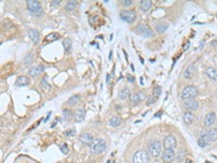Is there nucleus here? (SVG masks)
Listing matches in <instances>:
<instances>
[{
	"instance_id": "4c0bfd02",
	"label": "nucleus",
	"mask_w": 217,
	"mask_h": 163,
	"mask_svg": "<svg viewBox=\"0 0 217 163\" xmlns=\"http://www.w3.org/2000/svg\"><path fill=\"white\" fill-rule=\"evenodd\" d=\"M198 145H199V147H201V148H204V147H206V146L209 145V144H207V143H205L204 140H202V139L200 138L199 140H198Z\"/></svg>"
},
{
	"instance_id": "2f4dec72",
	"label": "nucleus",
	"mask_w": 217,
	"mask_h": 163,
	"mask_svg": "<svg viewBox=\"0 0 217 163\" xmlns=\"http://www.w3.org/2000/svg\"><path fill=\"white\" fill-rule=\"evenodd\" d=\"M41 87L45 89V90H48L50 88V84L47 82V76H45L44 79H41Z\"/></svg>"
},
{
	"instance_id": "423d86ee",
	"label": "nucleus",
	"mask_w": 217,
	"mask_h": 163,
	"mask_svg": "<svg viewBox=\"0 0 217 163\" xmlns=\"http://www.w3.org/2000/svg\"><path fill=\"white\" fill-rule=\"evenodd\" d=\"M119 18L126 23H134L137 18V13L135 10H122L119 13Z\"/></svg>"
},
{
	"instance_id": "a878e982",
	"label": "nucleus",
	"mask_w": 217,
	"mask_h": 163,
	"mask_svg": "<svg viewBox=\"0 0 217 163\" xmlns=\"http://www.w3.org/2000/svg\"><path fill=\"white\" fill-rule=\"evenodd\" d=\"M200 138H201L202 140H204L205 143H207L209 145V143H211V139H209V132L207 131H202L201 133H200Z\"/></svg>"
},
{
	"instance_id": "c756f323",
	"label": "nucleus",
	"mask_w": 217,
	"mask_h": 163,
	"mask_svg": "<svg viewBox=\"0 0 217 163\" xmlns=\"http://www.w3.org/2000/svg\"><path fill=\"white\" fill-rule=\"evenodd\" d=\"M63 117H64L65 120H71L72 117H74V114H73V112L71 110L64 109V110H63Z\"/></svg>"
},
{
	"instance_id": "c9c22d12",
	"label": "nucleus",
	"mask_w": 217,
	"mask_h": 163,
	"mask_svg": "<svg viewBox=\"0 0 217 163\" xmlns=\"http://www.w3.org/2000/svg\"><path fill=\"white\" fill-rule=\"evenodd\" d=\"M25 64H29V63H32L33 61V54L32 53H28L26 57H25Z\"/></svg>"
},
{
	"instance_id": "a211bd4d",
	"label": "nucleus",
	"mask_w": 217,
	"mask_h": 163,
	"mask_svg": "<svg viewBox=\"0 0 217 163\" xmlns=\"http://www.w3.org/2000/svg\"><path fill=\"white\" fill-rule=\"evenodd\" d=\"M123 120L121 117H119V115H115V117H112L110 119V121H109V124L111 125L112 127H117L119 126V125L122 124Z\"/></svg>"
},
{
	"instance_id": "b1692460",
	"label": "nucleus",
	"mask_w": 217,
	"mask_h": 163,
	"mask_svg": "<svg viewBox=\"0 0 217 163\" xmlns=\"http://www.w3.org/2000/svg\"><path fill=\"white\" fill-rule=\"evenodd\" d=\"M167 28H168V25H167L166 23H159V24L155 25V30H156V32L159 33V34L165 33L167 30Z\"/></svg>"
},
{
	"instance_id": "2eb2a0df",
	"label": "nucleus",
	"mask_w": 217,
	"mask_h": 163,
	"mask_svg": "<svg viewBox=\"0 0 217 163\" xmlns=\"http://www.w3.org/2000/svg\"><path fill=\"white\" fill-rule=\"evenodd\" d=\"M85 115H86V110L84 108L77 109L76 112L74 113V121L77 123L82 122V120L85 119Z\"/></svg>"
},
{
	"instance_id": "7c9ffc66",
	"label": "nucleus",
	"mask_w": 217,
	"mask_h": 163,
	"mask_svg": "<svg viewBox=\"0 0 217 163\" xmlns=\"http://www.w3.org/2000/svg\"><path fill=\"white\" fill-rule=\"evenodd\" d=\"M161 93H162V87L161 86H156L152 91V95L154 98H157V97L161 96Z\"/></svg>"
},
{
	"instance_id": "f257e3e1",
	"label": "nucleus",
	"mask_w": 217,
	"mask_h": 163,
	"mask_svg": "<svg viewBox=\"0 0 217 163\" xmlns=\"http://www.w3.org/2000/svg\"><path fill=\"white\" fill-rule=\"evenodd\" d=\"M162 147H163V144L160 140H157V139L151 140L148 144V153L150 155V157L157 158L162 152Z\"/></svg>"
},
{
	"instance_id": "20e7f679",
	"label": "nucleus",
	"mask_w": 217,
	"mask_h": 163,
	"mask_svg": "<svg viewBox=\"0 0 217 163\" xmlns=\"http://www.w3.org/2000/svg\"><path fill=\"white\" fill-rule=\"evenodd\" d=\"M198 88L193 85H188L181 91V98L183 100H189V99H194V97L198 96Z\"/></svg>"
},
{
	"instance_id": "e433bc0d",
	"label": "nucleus",
	"mask_w": 217,
	"mask_h": 163,
	"mask_svg": "<svg viewBox=\"0 0 217 163\" xmlns=\"http://www.w3.org/2000/svg\"><path fill=\"white\" fill-rule=\"evenodd\" d=\"M60 149L63 153H65V155H67L68 153V146L66 145V144H63V145L60 147Z\"/></svg>"
},
{
	"instance_id": "473e14b6",
	"label": "nucleus",
	"mask_w": 217,
	"mask_h": 163,
	"mask_svg": "<svg viewBox=\"0 0 217 163\" xmlns=\"http://www.w3.org/2000/svg\"><path fill=\"white\" fill-rule=\"evenodd\" d=\"M47 41H56V39H59V35L56 34V33H51V34H49L48 36H47Z\"/></svg>"
},
{
	"instance_id": "1a4fd4ad",
	"label": "nucleus",
	"mask_w": 217,
	"mask_h": 163,
	"mask_svg": "<svg viewBox=\"0 0 217 163\" xmlns=\"http://www.w3.org/2000/svg\"><path fill=\"white\" fill-rule=\"evenodd\" d=\"M163 146L165 149H174L177 146V140L175 136L173 135H167L163 140Z\"/></svg>"
},
{
	"instance_id": "6e6552de",
	"label": "nucleus",
	"mask_w": 217,
	"mask_h": 163,
	"mask_svg": "<svg viewBox=\"0 0 217 163\" xmlns=\"http://www.w3.org/2000/svg\"><path fill=\"white\" fill-rule=\"evenodd\" d=\"M176 155L174 149H164L162 152V160L165 163H172L175 160Z\"/></svg>"
},
{
	"instance_id": "f704fd0d",
	"label": "nucleus",
	"mask_w": 217,
	"mask_h": 163,
	"mask_svg": "<svg viewBox=\"0 0 217 163\" xmlns=\"http://www.w3.org/2000/svg\"><path fill=\"white\" fill-rule=\"evenodd\" d=\"M122 6L124 7H131L134 4V1L133 0H122Z\"/></svg>"
},
{
	"instance_id": "cd10ccee",
	"label": "nucleus",
	"mask_w": 217,
	"mask_h": 163,
	"mask_svg": "<svg viewBox=\"0 0 217 163\" xmlns=\"http://www.w3.org/2000/svg\"><path fill=\"white\" fill-rule=\"evenodd\" d=\"M209 139H211V141H214L217 139V129L216 128H211L209 129Z\"/></svg>"
},
{
	"instance_id": "f3484780",
	"label": "nucleus",
	"mask_w": 217,
	"mask_h": 163,
	"mask_svg": "<svg viewBox=\"0 0 217 163\" xmlns=\"http://www.w3.org/2000/svg\"><path fill=\"white\" fill-rule=\"evenodd\" d=\"M194 71H195L194 64H189L185 70V72H183V77L187 79H190L193 76V74H194Z\"/></svg>"
},
{
	"instance_id": "c85d7f7f",
	"label": "nucleus",
	"mask_w": 217,
	"mask_h": 163,
	"mask_svg": "<svg viewBox=\"0 0 217 163\" xmlns=\"http://www.w3.org/2000/svg\"><path fill=\"white\" fill-rule=\"evenodd\" d=\"M63 47H64L65 51L68 52L71 50V48H72V41L70 38H65L64 41H63Z\"/></svg>"
},
{
	"instance_id": "72a5a7b5",
	"label": "nucleus",
	"mask_w": 217,
	"mask_h": 163,
	"mask_svg": "<svg viewBox=\"0 0 217 163\" xmlns=\"http://www.w3.org/2000/svg\"><path fill=\"white\" fill-rule=\"evenodd\" d=\"M185 157H186V151L183 150V149H180V150H179V152H178V155H177L176 159L178 160L179 162H180V161H183V158H185Z\"/></svg>"
},
{
	"instance_id": "49530a36",
	"label": "nucleus",
	"mask_w": 217,
	"mask_h": 163,
	"mask_svg": "<svg viewBox=\"0 0 217 163\" xmlns=\"http://www.w3.org/2000/svg\"><path fill=\"white\" fill-rule=\"evenodd\" d=\"M186 163H193L192 160H190V159H187L186 160Z\"/></svg>"
},
{
	"instance_id": "9d476101",
	"label": "nucleus",
	"mask_w": 217,
	"mask_h": 163,
	"mask_svg": "<svg viewBox=\"0 0 217 163\" xmlns=\"http://www.w3.org/2000/svg\"><path fill=\"white\" fill-rule=\"evenodd\" d=\"M183 108L186 109L189 112H193V111H197L199 109V102H198L195 99H189V100H185L183 103Z\"/></svg>"
},
{
	"instance_id": "0eeeda50",
	"label": "nucleus",
	"mask_w": 217,
	"mask_h": 163,
	"mask_svg": "<svg viewBox=\"0 0 217 163\" xmlns=\"http://www.w3.org/2000/svg\"><path fill=\"white\" fill-rule=\"evenodd\" d=\"M135 30H136L137 34L141 35V36H143V37H152V36H154V32H153L150 27H148L147 25L142 24V23H141V24H139L138 26L136 27Z\"/></svg>"
},
{
	"instance_id": "6ab92c4d",
	"label": "nucleus",
	"mask_w": 217,
	"mask_h": 163,
	"mask_svg": "<svg viewBox=\"0 0 217 163\" xmlns=\"http://www.w3.org/2000/svg\"><path fill=\"white\" fill-rule=\"evenodd\" d=\"M152 7V1L151 0H142L140 1V9L143 12H147L148 10H150Z\"/></svg>"
},
{
	"instance_id": "9b49d317",
	"label": "nucleus",
	"mask_w": 217,
	"mask_h": 163,
	"mask_svg": "<svg viewBox=\"0 0 217 163\" xmlns=\"http://www.w3.org/2000/svg\"><path fill=\"white\" fill-rule=\"evenodd\" d=\"M78 140L81 141V144H82L84 146H91V145H93V140H95V138H93V134L82 133V134L79 135Z\"/></svg>"
},
{
	"instance_id": "f8f14e48",
	"label": "nucleus",
	"mask_w": 217,
	"mask_h": 163,
	"mask_svg": "<svg viewBox=\"0 0 217 163\" xmlns=\"http://www.w3.org/2000/svg\"><path fill=\"white\" fill-rule=\"evenodd\" d=\"M44 72H45V67L42 64H39V65H36V67L30 68V70L28 71V75L30 77H37L40 74H42Z\"/></svg>"
},
{
	"instance_id": "a19ab883",
	"label": "nucleus",
	"mask_w": 217,
	"mask_h": 163,
	"mask_svg": "<svg viewBox=\"0 0 217 163\" xmlns=\"http://www.w3.org/2000/svg\"><path fill=\"white\" fill-rule=\"evenodd\" d=\"M61 3V0H53L52 3H51V6H52V8H56V7H59Z\"/></svg>"
},
{
	"instance_id": "8fccbe9b",
	"label": "nucleus",
	"mask_w": 217,
	"mask_h": 163,
	"mask_svg": "<svg viewBox=\"0 0 217 163\" xmlns=\"http://www.w3.org/2000/svg\"><path fill=\"white\" fill-rule=\"evenodd\" d=\"M216 121H217V117H216Z\"/></svg>"
},
{
	"instance_id": "ddd939ff",
	"label": "nucleus",
	"mask_w": 217,
	"mask_h": 163,
	"mask_svg": "<svg viewBox=\"0 0 217 163\" xmlns=\"http://www.w3.org/2000/svg\"><path fill=\"white\" fill-rule=\"evenodd\" d=\"M216 117H217V115H216L215 112H209V113H207L206 117H205V119H204V124H205V126H206V127H211L212 125H213L214 123H215Z\"/></svg>"
},
{
	"instance_id": "412c9836",
	"label": "nucleus",
	"mask_w": 217,
	"mask_h": 163,
	"mask_svg": "<svg viewBox=\"0 0 217 163\" xmlns=\"http://www.w3.org/2000/svg\"><path fill=\"white\" fill-rule=\"evenodd\" d=\"M81 98H82V97H81V95H78V94H77V95L72 96V97H71V98L67 100L66 105H67V106H76L77 103H78L79 101H81Z\"/></svg>"
},
{
	"instance_id": "58836bf2",
	"label": "nucleus",
	"mask_w": 217,
	"mask_h": 163,
	"mask_svg": "<svg viewBox=\"0 0 217 163\" xmlns=\"http://www.w3.org/2000/svg\"><path fill=\"white\" fill-rule=\"evenodd\" d=\"M155 102V98L154 97H149V98H148V101H147V105L148 106H151V105H153V103Z\"/></svg>"
},
{
	"instance_id": "dca6fc26",
	"label": "nucleus",
	"mask_w": 217,
	"mask_h": 163,
	"mask_svg": "<svg viewBox=\"0 0 217 163\" xmlns=\"http://www.w3.org/2000/svg\"><path fill=\"white\" fill-rule=\"evenodd\" d=\"M131 96L130 94V89L128 88V87H123V88L119 90V98L121 99V100H126V99H129Z\"/></svg>"
},
{
	"instance_id": "bb28decb",
	"label": "nucleus",
	"mask_w": 217,
	"mask_h": 163,
	"mask_svg": "<svg viewBox=\"0 0 217 163\" xmlns=\"http://www.w3.org/2000/svg\"><path fill=\"white\" fill-rule=\"evenodd\" d=\"M77 6V2L76 1H68L66 4H65V10L66 11H73L75 10Z\"/></svg>"
},
{
	"instance_id": "39448f33",
	"label": "nucleus",
	"mask_w": 217,
	"mask_h": 163,
	"mask_svg": "<svg viewBox=\"0 0 217 163\" xmlns=\"http://www.w3.org/2000/svg\"><path fill=\"white\" fill-rule=\"evenodd\" d=\"M150 155L146 150H138L133 155V163H149Z\"/></svg>"
},
{
	"instance_id": "5701e85b",
	"label": "nucleus",
	"mask_w": 217,
	"mask_h": 163,
	"mask_svg": "<svg viewBox=\"0 0 217 163\" xmlns=\"http://www.w3.org/2000/svg\"><path fill=\"white\" fill-rule=\"evenodd\" d=\"M29 84V79L26 76H19L18 79H16V85L18 86H27Z\"/></svg>"
},
{
	"instance_id": "4be33fe9",
	"label": "nucleus",
	"mask_w": 217,
	"mask_h": 163,
	"mask_svg": "<svg viewBox=\"0 0 217 163\" xmlns=\"http://www.w3.org/2000/svg\"><path fill=\"white\" fill-rule=\"evenodd\" d=\"M206 74L211 79H213L214 82H217V70H216V68H209L206 70Z\"/></svg>"
},
{
	"instance_id": "79ce46f5",
	"label": "nucleus",
	"mask_w": 217,
	"mask_h": 163,
	"mask_svg": "<svg viewBox=\"0 0 217 163\" xmlns=\"http://www.w3.org/2000/svg\"><path fill=\"white\" fill-rule=\"evenodd\" d=\"M126 77H127V79H128V82H130V83H135V77H134L133 75L127 74V75H126Z\"/></svg>"
},
{
	"instance_id": "7ed1b4c3",
	"label": "nucleus",
	"mask_w": 217,
	"mask_h": 163,
	"mask_svg": "<svg viewBox=\"0 0 217 163\" xmlns=\"http://www.w3.org/2000/svg\"><path fill=\"white\" fill-rule=\"evenodd\" d=\"M27 9L29 11V13L32 15L35 16H39L42 14V7L39 1H36V0H28L26 2Z\"/></svg>"
},
{
	"instance_id": "ea45409f",
	"label": "nucleus",
	"mask_w": 217,
	"mask_h": 163,
	"mask_svg": "<svg viewBox=\"0 0 217 163\" xmlns=\"http://www.w3.org/2000/svg\"><path fill=\"white\" fill-rule=\"evenodd\" d=\"M64 134H65V136H67V137L68 136H73L75 134V129H67Z\"/></svg>"
},
{
	"instance_id": "37998d69",
	"label": "nucleus",
	"mask_w": 217,
	"mask_h": 163,
	"mask_svg": "<svg viewBox=\"0 0 217 163\" xmlns=\"http://www.w3.org/2000/svg\"><path fill=\"white\" fill-rule=\"evenodd\" d=\"M137 94H138L139 98H140V99H141V100H142V99H143V98H145V94H143V93H142V91H139V93H137Z\"/></svg>"
},
{
	"instance_id": "a18cd8bd",
	"label": "nucleus",
	"mask_w": 217,
	"mask_h": 163,
	"mask_svg": "<svg viewBox=\"0 0 217 163\" xmlns=\"http://www.w3.org/2000/svg\"><path fill=\"white\" fill-rule=\"evenodd\" d=\"M107 83L108 84H110L111 83V75L110 74H107Z\"/></svg>"
},
{
	"instance_id": "de8ad7c7",
	"label": "nucleus",
	"mask_w": 217,
	"mask_h": 163,
	"mask_svg": "<svg viewBox=\"0 0 217 163\" xmlns=\"http://www.w3.org/2000/svg\"><path fill=\"white\" fill-rule=\"evenodd\" d=\"M50 115H51V112H49L48 113V115H47V117H46V121H48V119L50 117Z\"/></svg>"
},
{
	"instance_id": "09e8293b",
	"label": "nucleus",
	"mask_w": 217,
	"mask_h": 163,
	"mask_svg": "<svg viewBox=\"0 0 217 163\" xmlns=\"http://www.w3.org/2000/svg\"><path fill=\"white\" fill-rule=\"evenodd\" d=\"M112 163H115V162H114V161H113V162H112Z\"/></svg>"
},
{
	"instance_id": "aec40b11",
	"label": "nucleus",
	"mask_w": 217,
	"mask_h": 163,
	"mask_svg": "<svg viewBox=\"0 0 217 163\" xmlns=\"http://www.w3.org/2000/svg\"><path fill=\"white\" fill-rule=\"evenodd\" d=\"M193 121H194V115L191 112H189V111H187V112L183 114V122L187 125H191L193 123Z\"/></svg>"
},
{
	"instance_id": "c03bdc74",
	"label": "nucleus",
	"mask_w": 217,
	"mask_h": 163,
	"mask_svg": "<svg viewBox=\"0 0 217 163\" xmlns=\"http://www.w3.org/2000/svg\"><path fill=\"white\" fill-rule=\"evenodd\" d=\"M211 45L213 47H217V39H214V41H211Z\"/></svg>"
},
{
	"instance_id": "393cba45",
	"label": "nucleus",
	"mask_w": 217,
	"mask_h": 163,
	"mask_svg": "<svg viewBox=\"0 0 217 163\" xmlns=\"http://www.w3.org/2000/svg\"><path fill=\"white\" fill-rule=\"evenodd\" d=\"M129 101H130V105L131 106H137L141 101V99L139 98L138 94H134V95L130 96V98H129Z\"/></svg>"
},
{
	"instance_id": "3c124183",
	"label": "nucleus",
	"mask_w": 217,
	"mask_h": 163,
	"mask_svg": "<svg viewBox=\"0 0 217 163\" xmlns=\"http://www.w3.org/2000/svg\"><path fill=\"white\" fill-rule=\"evenodd\" d=\"M216 129H217V127H216Z\"/></svg>"
},
{
	"instance_id": "4468645a",
	"label": "nucleus",
	"mask_w": 217,
	"mask_h": 163,
	"mask_svg": "<svg viewBox=\"0 0 217 163\" xmlns=\"http://www.w3.org/2000/svg\"><path fill=\"white\" fill-rule=\"evenodd\" d=\"M27 33H28L29 38L32 39L35 44H38V42L40 41V34H39V32L37 30H35V28H29Z\"/></svg>"
},
{
	"instance_id": "f03ea898",
	"label": "nucleus",
	"mask_w": 217,
	"mask_h": 163,
	"mask_svg": "<svg viewBox=\"0 0 217 163\" xmlns=\"http://www.w3.org/2000/svg\"><path fill=\"white\" fill-rule=\"evenodd\" d=\"M90 150L93 155H101L107 150V144L103 139L101 138H95L93 145L90 146Z\"/></svg>"
}]
</instances>
